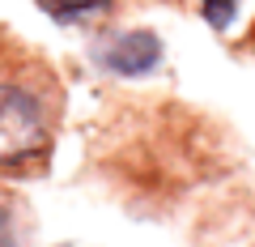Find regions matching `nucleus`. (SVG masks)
Masks as SVG:
<instances>
[{"label":"nucleus","instance_id":"obj_2","mask_svg":"<svg viewBox=\"0 0 255 247\" xmlns=\"http://www.w3.org/2000/svg\"><path fill=\"white\" fill-rule=\"evenodd\" d=\"M162 38L153 34V30L136 26V30H119V34H111L107 43L94 51V60H98L107 73L115 77H149L157 64H162Z\"/></svg>","mask_w":255,"mask_h":247},{"label":"nucleus","instance_id":"obj_3","mask_svg":"<svg viewBox=\"0 0 255 247\" xmlns=\"http://www.w3.org/2000/svg\"><path fill=\"white\" fill-rule=\"evenodd\" d=\"M55 26H94L115 13V0H34Z\"/></svg>","mask_w":255,"mask_h":247},{"label":"nucleus","instance_id":"obj_1","mask_svg":"<svg viewBox=\"0 0 255 247\" xmlns=\"http://www.w3.org/2000/svg\"><path fill=\"white\" fill-rule=\"evenodd\" d=\"M51 149V111L21 81H0V171H26Z\"/></svg>","mask_w":255,"mask_h":247},{"label":"nucleus","instance_id":"obj_5","mask_svg":"<svg viewBox=\"0 0 255 247\" xmlns=\"http://www.w3.org/2000/svg\"><path fill=\"white\" fill-rule=\"evenodd\" d=\"M200 17L209 21L217 34H226L238 21V0H200Z\"/></svg>","mask_w":255,"mask_h":247},{"label":"nucleus","instance_id":"obj_4","mask_svg":"<svg viewBox=\"0 0 255 247\" xmlns=\"http://www.w3.org/2000/svg\"><path fill=\"white\" fill-rule=\"evenodd\" d=\"M0 247H26V222L9 196H0Z\"/></svg>","mask_w":255,"mask_h":247}]
</instances>
